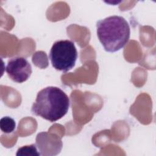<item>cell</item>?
<instances>
[{"label":"cell","instance_id":"1","mask_svg":"<svg viewBox=\"0 0 156 156\" xmlns=\"http://www.w3.org/2000/svg\"><path fill=\"white\" fill-rule=\"evenodd\" d=\"M69 104V97L62 90L49 86L38 91L31 112L46 120L55 122L67 113Z\"/></svg>","mask_w":156,"mask_h":156},{"label":"cell","instance_id":"2","mask_svg":"<svg viewBox=\"0 0 156 156\" xmlns=\"http://www.w3.org/2000/svg\"><path fill=\"white\" fill-rule=\"evenodd\" d=\"M96 29L99 41L109 52H115L124 48L130 38L129 24L120 16L113 15L99 20Z\"/></svg>","mask_w":156,"mask_h":156},{"label":"cell","instance_id":"3","mask_svg":"<svg viewBox=\"0 0 156 156\" xmlns=\"http://www.w3.org/2000/svg\"><path fill=\"white\" fill-rule=\"evenodd\" d=\"M49 57L55 69L66 73L75 66L77 51L73 41L68 40H58L52 44Z\"/></svg>","mask_w":156,"mask_h":156},{"label":"cell","instance_id":"4","mask_svg":"<svg viewBox=\"0 0 156 156\" xmlns=\"http://www.w3.org/2000/svg\"><path fill=\"white\" fill-rule=\"evenodd\" d=\"M5 70L9 77L16 83L26 81L32 72L30 63L22 57H15L9 60Z\"/></svg>","mask_w":156,"mask_h":156},{"label":"cell","instance_id":"5","mask_svg":"<svg viewBox=\"0 0 156 156\" xmlns=\"http://www.w3.org/2000/svg\"><path fill=\"white\" fill-rule=\"evenodd\" d=\"M16 127L15 120L10 116H4L0 120V128L2 132L10 133L14 131Z\"/></svg>","mask_w":156,"mask_h":156},{"label":"cell","instance_id":"6","mask_svg":"<svg viewBox=\"0 0 156 156\" xmlns=\"http://www.w3.org/2000/svg\"><path fill=\"white\" fill-rule=\"evenodd\" d=\"M17 156L26 155V156H40L41 154L37 151L36 145L34 144L27 146H23L20 147L16 154Z\"/></svg>","mask_w":156,"mask_h":156}]
</instances>
